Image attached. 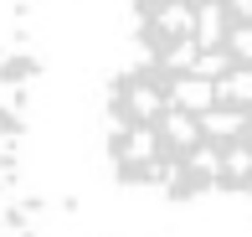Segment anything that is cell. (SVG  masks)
I'll list each match as a JSON object with an SVG mask.
<instances>
[{
  "label": "cell",
  "instance_id": "obj_1",
  "mask_svg": "<svg viewBox=\"0 0 252 237\" xmlns=\"http://www.w3.org/2000/svg\"><path fill=\"white\" fill-rule=\"evenodd\" d=\"M103 139L134 191L252 206V0H134Z\"/></svg>",
  "mask_w": 252,
  "mask_h": 237
}]
</instances>
